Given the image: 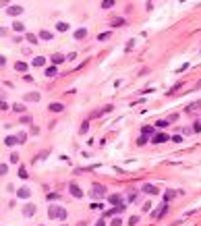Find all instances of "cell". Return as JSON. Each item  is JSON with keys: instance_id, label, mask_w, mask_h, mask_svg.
Listing matches in <instances>:
<instances>
[{"instance_id": "1", "label": "cell", "mask_w": 201, "mask_h": 226, "mask_svg": "<svg viewBox=\"0 0 201 226\" xmlns=\"http://www.w3.org/2000/svg\"><path fill=\"white\" fill-rule=\"evenodd\" d=\"M48 216H50L52 220H62V222H64L69 214H66V210L60 208V206H50V208H48Z\"/></svg>"}, {"instance_id": "2", "label": "cell", "mask_w": 201, "mask_h": 226, "mask_svg": "<svg viewBox=\"0 0 201 226\" xmlns=\"http://www.w3.org/2000/svg\"><path fill=\"white\" fill-rule=\"evenodd\" d=\"M89 193H91V197H93V199L104 197V195H106V187H104V185H100V183H93V185H91V191H89Z\"/></svg>"}, {"instance_id": "3", "label": "cell", "mask_w": 201, "mask_h": 226, "mask_svg": "<svg viewBox=\"0 0 201 226\" xmlns=\"http://www.w3.org/2000/svg\"><path fill=\"white\" fill-rule=\"evenodd\" d=\"M6 13H8L11 17H19V15H23V6H19V4L8 6V8H6Z\"/></svg>"}, {"instance_id": "4", "label": "cell", "mask_w": 201, "mask_h": 226, "mask_svg": "<svg viewBox=\"0 0 201 226\" xmlns=\"http://www.w3.org/2000/svg\"><path fill=\"white\" fill-rule=\"evenodd\" d=\"M17 197H19V199H29V197H31L29 187H21V189L17 191Z\"/></svg>"}, {"instance_id": "5", "label": "cell", "mask_w": 201, "mask_h": 226, "mask_svg": "<svg viewBox=\"0 0 201 226\" xmlns=\"http://www.w3.org/2000/svg\"><path fill=\"white\" fill-rule=\"evenodd\" d=\"M35 214V206H33V203H27V206H23V216L25 218H31Z\"/></svg>"}, {"instance_id": "6", "label": "cell", "mask_w": 201, "mask_h": 226, "mask_svg": "<svg viewBox=\"0 0 201 226\" xmlns=\"http://www.w3.org/2000/svg\"><path fill=\"white\" fill-rule=\"evenodd\" d=\"M166 210H168V203H162V208H158V210H155V212L151 214V218H155V220H158V218H162V216L166 214Z\"/></svg>"}, {"instance_id": "7", "label": "cell", "mask_w": 201, "mask_h": 226, "mask_svg": "<svg viewBox=\"0 0 201 226\" xmlns=\"http://www.w3.org/2000/svg\"><path fill=\"white\" fill-rule=\"evenodd\" d=\"M69 189H71V195H73V197H77V199L83 197V191H81L79 185H69Z\"/></svg>"}, {"instance_id": "8", "label": "cell", "mask_w": 201, "mask_h": 226, "mask_svg": "<svg viewBox=\"0 0 201 226\" xmlns=\"http://www.w3.org/2000/svg\"><path fill=\"white\" fill-rule=\"evenodd\" d=\"M110 206H124L122 203V195H118V193L110 195Z\"/></svg>"}, {"instance_id": "9", "label": "cell", "mask_w": 201, "mask_h": 226, "mask_svg": "<svg viewBox=\"0 0 201 226\" xmlns=\"http://www.w3.org/2000/svg\"><path fill=\"white\" fill-rule=\"evenodd\" d=\"M143 191L149 195H160V187H155V185H143Z\"/></svg>"}, {"instance_id": "10", "label": "cell", "mask_w": 201, "mask_h": 226, "mask_svg": "<svg viewBox=\"0 0 201 226\" xmlns=\"http://www.w3.org/2000/svg\"><path fill=\"white\" fill-rule=\"evenodd\" d=\"M168 139H170V137H168L166 133H158V135H155V137H153L151 141H153V143H164V141H168Z\"/></svg>"}, {"instance_id": "11", "label": "cell", "mask_w": 201, "mask_h": 226, "mask_svg": "<svg viewBox=\"0 0 201 226\" xmlns=\"http://www.w3.org/2000/svg\"><path fill=\"white\" fill-rule=\"evenodd\" d=\"M39 100H41V96H39L37 92H31V94L25 96V102H39Z\"/></svg>"}, {"instance_id": "12", "label": "cell", "mask_w": 201, "mask_h": 226, "mask_svg": "<svg viewBox=\"0 0 201 226\" xmlns=\"http://www.w3.org/2000/svg\"><path fill=\"white\" fill-rule=\"evenodd\" d=\"M46 75H48V77H56V75H58V66H56V64L48 66V69H46Z\"/></svg>"}, {"instance_id": "13", "label": "cell", "mask_w": 201, "mask_h": 226, "mask_svg": "<svg viewBox=\"0 0 201 226\" xmlns=\"http://www.w3.org/2000/svg\"><path fill=\"white\" fill-rule=\"evenodd\" d=\"M48 108H50V112H62V110H64V106H62V104H58V102L50 104Z\"/></svg>"}, {"instance_id": "14", "label": "cell", "mask_w": 201, "mask_h": 226, "mask_svg": "<svg viewBox=\"0 0 201 226\" xmlns=\"http://www.w3.org/2000/svg\"><path fill=\"white\" fill-rule=\"evenodd\" d=\"M29 69V66L25 64V62H15V71H19V73H25Z\"/></svg>"}, {"instance_id": "15", "label": "cell", "mask_w": 201, "mask_h": 226, "mask_svg": "<svg viewBox=\"0 0 201 226\" xmlns=\"http://www.w3.org/2000/svg\"><path fill=\"white\" fill-rule=\"evenodd\" d=\"M85 35H87V29H85V27H81V29L75 31V39H83Z\"/></svg>"}, {"instance_id": "16", "label": "cell", "mask_w": 201, "mask_h": 226, "mask_svg": "<svg viewBox=\"0 0 201 226\" xmlns=\"http://www.w3.org/2000/svg\"><path fill=\"white\" fill-rule=\"evenodd\" d=\"M174 197H176V191H172V189H170V191H166V193H164V203H168V201H170V199H174Z\"/></svg>"}, {"instance_id": "17", "label": "cell", "mask_w": 201, "mask_h": 226, "mask_svg": "<svg viewBox=\"0 0 201 226\" xmlns=\"http://www.w3.org/2000/svg\"><path fill=\"white\" fill-rule=\"evenodd\" d=\"M44 64H46V58L44 56H35L33 58V66H44Z\"/></svg>"}, {"instance_id": "18", "label": "cell", "mask_w": 201, "mask_h": 226, "mask_svg": "<svg viewBox=\"0 0 201 226\" xmlns=\"http://www.w3.org/2000/svg\"><path fill=\"white\" fill-rule=\"evenodd\" d=\"M4 143H6V145H8V147H11V145H17V143H19V141H17V137H13V135H8V137H6V139H4Z\"/></svg>"}, {"instance_id": "19", "label": "cell", "mask_w": 201, "mask_h": 226, "mask_svg": "<svg viewBox=\"0 0 201 226\" xmlns=\"http://www.w3.org/2000/svg\"><path fill=\"white\" fill-rule=\"evenodd\" d=\"M114 6V0H102V8H112Z\"/></svg>"}, {"instance_id": "20", "label": "cell", "mask_w": 201, "mask_h": 226, "mask_svg": "<svg viewBox=\"0 0 201 226\" xmlns=\"http://www.w3.org/2000/svg\"><path fill=\"white\" fill-rule=\"evenodd\" d=\"M13 29H15V31H23L25 27H23V23H21V21H15V23H13Z\"/></svg>"}, {"instance_id": "21", "label": "cell", "mask_w": 201, "mask_h": 226, "mask_svg": "<svg viewBox=\"0 0 201 226\" xmlns=\"http://www.w3.org/2000/svg\"><path fill=\"white\" fill-rule=\"evenodd\" d=\"M112 25H114V27H120V25H124V19H122V17H116V19L112 21Z\"/></svg>"}, {"instance_id": "22", "label": "cell", "mask_w": 201, "mask_h": 226, "mask_svg": "<svg viewBox=\"0 0 201 226\" xmlns=\"http://www.w3.org/2000/svg\"><path fill=\"white\" fill-rule=\"evenodd\" d=\"M56 29H58V31H66V29H69V23H60V21H58V23H56Z\"/></svg>"}, {"instance_id": "23", "label": "cell", "mask_w": 201, "mask_h": 226, "mask_svg": "<svg viewBox=\"0 0 201 226\" xmlns=\"http://www.w3.org/2000/svg\"><path fill=\"white\" fill-rule=\"evenodd\" d=\"M39 37H41V39H46V42H48V39H52L54 35H52L50 31H41V33H39Z\"/></svg>"}, {"instance_id": "24", "label": "cell", "mask_w": 201, "mask_h": 226, "mask_svg": "<svg viewBox=\"0 0 201 226\" xmlns=\"http://www.w3.org/2000/svg\"><path fill=\"white\" fill-rule=\"evenodd\" d=\"M62 60H64L62 54H54V56H52V62H54V64H58V62H62Z\"/></svg>"}, {"instance_id": "25", "label": "cell", "mask_w": 201, "mask_h": 226, "mask_svg": "<svg viewBox=\"0 0 201 226\" xmlns=\"http://www.w3.org/2000/svg\"><path fill=\"white\" fill-rule=\"evenodd\" d=\"M151 133H153V127H149V125L141 129V135H151Z\"/></svg>"}, {"instance_id": "26", "label": "cell", "mask_w": 201, "mask_h": 226, "mask_svg": "<svg viewBox=\"0 0 201 226\" xmlns=\"http://www.w3.org/2000/svg\"><path fill=\"white\" fill-rule=\"evenodd\" d=\"M110 35H112L110 31H104V33H100V35H98V39H100V42H104V39H108Z\"/></svg>"}, {"instance_id": "27", "label": "cell", "mask_w": 201, "mask_h": 226, "mask_svg": "<svg viewBox=\"0 0 201 226\" xmlns=\"http://www.w3.org/2000/svg\"><path fill=\"white\" fill-rule=\"evenodd\" d=\"M19 176H21V178H27V176H29L27 170H25V166H21V168H19Z\"/></svg>"}, {"instance_id": "28", "label": "cell", "mask_w": 201, "mask_h": 226, "mask_svg": "<svg viewBox=\"0 0 201 226\" xmlns=\"http://www.w3.org/2000/svg\"><path fill=\"white\" fill-rule=\"evenodd\" d=\"M87 129H89V120H85V123L81 125V135H85V133H87Z\"/></svg>"}, {"instance_id": "29", "label": "cell", "mask_w": 201, "mask_h": 226, "mask_svg": "<svg viewBox=\"0 0 201 226\" xmlns=\"http://www.w3.org/2000/svg\"><path fill=\"white\" fill-rule=\"evenodd\" d=\"M187 110H189V112H193V110H201V102H197V104H193V106H189Z\"/></svg>"}, {"instance_id": "30", "label": "cell", "mask_w": 201, "mask_h": 226, "mask_svg": "<svg viewBox=\"0 0 201 226\" xmlns=\"http://www.w3.org/2000/svg\"><path fill=\"white\" fill-rule=\"evenodd\" d=\"M13 110H15V112H23V110H25V106H23V104H15V106H13Z\"/></svg>"}, {"instance_id": "31", "label": "cell", "mask_w": 201, "mask_h": 226, "mask_svg": "<svg viewBox=\"0 0 201 226\" xmlns=\"http://www.w3.org/2000/svg\"><path fill=\"white\" fill-rule=\"evenodd\" d=\"M19 120L23 123V125H31V116H21Z\"/></svg>"}, {"instance_id": "32", "label": "cell", "mask_w": 201, "mask_h": 226, "mask_svg": "<svg viewBox=\"0 0 201 226\" xmlns=\"http://www.w3.org/2000/svg\"><path fill=\"white\" fill-rule=\"evenodd\" d=\"M6 172H8V166H6V164H0V176L6 174Z\"/></svg>"}, {"instance_id": "33", "label": "cell", "mask_w": 201, "mask_h": 226, "mask_svg": "<svg viewBox=\"0 0 201 226\" xmlns=\"http://www.w3.org/2000/svg\"><path fill=\"white\" fill-rule=\"evenodd\" d=\"M25 139H27V137H25V133H19V137H17V141H19V143H25Z\"/></svg>"}, {"instance_id": "34", "label": "cell", "mask_w": 201, "mask_h": 226, "mask_svg": "<svg viewBox=\"0 0 201 226\" xmlns=\"http://www.w3.org/2000/svg\"><path fill=\"white\" fill-rule=\"evenodd\" d=\"M27 39H29L31 44H37V37H35V35H31V33H27Z\"/></svg>"}, {"instance_id": "35", "label": "cell", "mask_w": 201, "mask_h": 226, "mask_svg": "<svg viewBox=\"0 0 201 226\" xmlns=\"http://www.w3.org/2000/svg\"><path fill=\"white\" fill-rule=\"evenodd\" d=\"M48 199H50V201H52V199H60V193H50Z\"/></svg>"}, {"instance_id": "36", "label": "cell", "mask_w": 201, "mask_h": 226, "mask_svg": "<svg viewBox=\"0 0 201 226\" xmlns=\"http://www.w3.org/2000/svg\"><path fill=\"white\" fill-rule=\"evenodd\" d=\"M112 226H122V220H120V218H114V220H112Z\"/></svg>"}, {"instance_id": "37", "label": "cell", "mask_w": 201, "mask_h": 226, "mask_svg": "<svg viewBox=\"0 0 201 226\" xmlns=\"http://www.w3.org/2000/svg\"><path fill=\"white\" fill-rule=\"evenodd\" d=\"M137 143H139V145H143V143H147V137H145V135H143V137H139V139H137Z\"/></svg>"}, {"instance_id": "38", "label": "cell", "mask_w": 201, "mask_h": 226, "mask_svg": "<svg viewBox=\"0 0 201 226\" xmlns=\"http://www.w3.org/2000/svg\"><path fill=\"white\" fill-rule=\"evenodd\" d=\"M193 131L199 133V131H201V123H195V125H193Z\"/></svg>"}, {"instance_id": "39", "label": "cell", "mask_w": 201, "mask_h": 226, "mask_svg": "<svg viewBox=\"0 0 201 226\" xmlns=\"http://www.w3.org/2000/svg\"><path fill=\"white\" fill-rule=\"evenodd\" d=\"M6 108H8V104L4 100H0V110H6Z\"/></svg>"}, {"instance_id": "40", "label": "cell", "mask_w": 201, "mask_h": 226, "mask_svg": "<svg viewBox=\"0 0 201 226\" xmlns=\"http://www.w3.org/2000/svg\"><path fill=\"white\" fill-rule=\"evenodd\" d=\"M176 118H178V114H170V116H168V123H174Z\"/></svg>"}, {"instance_id": "41", "label": "cell", "mask_w": 201, "mask_h": 226, "mask_svg": "<svg viewBox=\"0 0 201 226\" xmlns=\"http://www.w3.org/2000/svg\"><path fill=\"white\" fill-rule=\"evenodd\" d=\"M158 127H160V129H164V127H168V120H160V123H158Z\"/></svg>"}, {"instance_id": "42", "label": "cell", "mask_w": 201, "mask_h": 226, "mask_svg": "<svg viewBox=\"0 0 201 226\" xmlns=\"http://www.w3.org/2000/svg\"><path fill=\"white\" fill-rule=\"evenodd\" d=\"M187 69H189V64H187V62H185V64H183V66H181V69H176V71H178V73H183V71H187Z\"/></svg>"}, {"instance_id": "43", "label": "cell", "mask_w": 201, "mask_h": 226, "mask_svg": "<svg viewBox=\"0 0 201 226\" xmlns=\"http://www.w3.org/2000/svg\"><path fill=\"white\" fill-rule=\"evenodd\" d=\"M137 222H139V216H133V218H131V224H133V226H135Z\"/></svg>"}, {"instance_id": "44", "label": "cell", "mask_w": 201, "mask_h": 226, "mask_svg": "<svg viewBox=\"0 0 201 226\" xmlns=\"http://www.w3.org/2000/svg\"><path fill=\"white\" fill-rule=\"evenodd\" d=\"M11 162H19V156L17 153H11Z\"/></svg>"}, {"instance_id": "45", "label": "cell", "mask_w": 201, "mask_h": 226, "mask_svg": "<svg viewBox=\"0 0 201 226\" xmlns=\"http://www.w3.org/2000/svg\"><path fill=\"white\" fill-rule=\"evenodd\" d=\"M8 2L11 0H0V6H8Z\"/></svg>"}, {"instance_id": "46", "label": "cell", "mask_w": 201, "mask_h": 226, "mask_svg": "<svg viewBox=\"0 0 201 226\" xmlns=\"http://www.w3.org/2000/svg\"><path fill=\"white\" fill-rule=\"evenodd\" d=\"M96 226H104V218H100V220L96 222Z\"/></svg>"}, {"instance_id": "47", "label": "cell", "mask_w": 201, "mask_h": 226, "mask_svg": "<svg viewBox=\"0 0 201 226\" xmlns=\"http://www.w3.org/2000/svg\"><path fill=\"white\" fill-rule=\"evenodd\" d=\"M0 66H4V58L2 56H0Z\"/></svg>"}, {"instance_id": "48", "label": "cell", "mask_w": 201, "mask_h": 226, "mask_svg": "<svg viewBox=\"0 0 201 226\" xmlns=\"http://www.w3.org/2000/svg\"><path fill=\"white\" fill-rule=\"evenodd\" d=\"M197 87H201V81H199V83H197Z\"/></svg>"}, {"instance_id": "49", "label": "cell", "mask_w": 201, "mask_h": 226, "mask_svg": "<svg viewBox=\"0 0 201 226\" xmlns=\"http://www.w3.org/2000/svg\"><path fill=\"white\" fill-rule=\"evenodd\" d=\"M0 96H2V92H0Z\"/></svg>"}]
</instances>
